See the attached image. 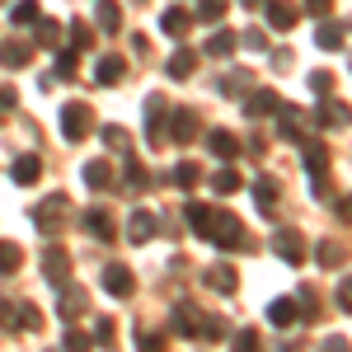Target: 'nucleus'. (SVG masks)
<instances>
[{
	"instance_id": "nucleus-1",
	"label": "nucleus",
	"mask_w": 352,
	"mask_h": 352,
	"mask_svg": "<svg viewBox=\"0 0 352 352\" xmlns=\"http://www.w3.org/2000/svg\"><path fill=\"white\" fill-rule=\"evenodd\" d=\"M184 221H188L202 240H212L217 249H235V244L244 240V235H240V221L230 217V212H212L207 202H188V207H184Z\"/></svg>"
},
{
	"instance_id": "nucleus-2",
	"label": "nucleus",
	"mask_w": 352,
	"mask_h": 352,
	"mask_svg": "<svg viewBox=\"0 0 352 352\" xmlns=\"http://www.w3.org/2000/svg\"><path fill=\"white\" fill-rule=\"evenodd\" d=\"M66 217H71V197H66V192H52V197H43V202L33 207V226H38L43 235H56V230L66 226Z\"/></svg>"
},
{
	"instance_id": "nucleus-3",
	"label": "nucleus",
	"mask_w": 352,
	"mask_h": 352,
	"mask_svg": "<svg viewBox=\"0 0 352 352\" xmlns=\"http://www.w3.org/2000/svg\"><path fill=\"white\" fill-rule=\"evenodd\" d=\"M89 127H94V113H89V104H66L61 109V132H66V141H85L89 136Z\"/></svg>"
},
{
	"instance_id": "nucleus-4",
	"label": "nucleus",
	"mask_w": 352,
	"mask_h": 352,
	"mask_svg": "<svg viewBox=\"0 0 352 352\" xmlns=\"http://www.w3.org/2000/svg\"><path fill=\"white\" fill-rule=\"evenodd\" d=\"M197 127H202V122H197V113L192 109H174L169 113V141H179V146H188V141H197Z\"/></svg>"
},
{
	"instance_id": "nucleus-5",
	"label": "nucleus",
	"mask_w": 352,
	"mask_h": 352,
	"mask_svg": "<svg viewBox=\"0 0 352 352\" xmlns=\"http://www.w3.org/2000/svg\"><path fill=\"white\" fill-rule=\"evenodd\" d=\"M104 287H109V296L127 300V296L136 292V277H132V268H127V263H109V268H104Z\"/></svg>"
},
{
	"instance_id": "nucleus-6",
	"label": "nucleus",
	"mask_w": 352,
	"mask_h": 352,
	"mask_svg": "<svg viewBox=\"0 0 352 352\" xmlns=\"http://www.w3.org/2000/svg\"><path fill=\"white\" fill-rule=\"evenodd\" d=\"M305 169H310V179H315V192L324 197V169H329V146L324 141H310V146H305Z\"/></svg>"
},
{
	"instance_id": "nucleus-7",
	"label": "nucleus",
	"mask_w": 352,
	"mask_h": 352,
	"mask_svg": "<svg viewBox=\"0 0 352 352\" xmlns=\"http://www.w3.org/2000/svg\"><path fill=\"white\" fill-rule=\"evenodd\" d=\"M43 272H47L52 287H66V282H71V254H66V249H47V254H43Z\"/></svg>"
},
{
	"instance_id": "nucleus-8",
	"label": "nucleus",
	"mask_w": 352,
	"mask_h": 352,
	"mask_svg": "<svg viewBox=\"0 0 352 352\" xmlns=\"http://www.w3.org/2000/svg\"><path fill=\"white\" fill-rule=\"evenodd\" d=\"M272 249H277L287 263H305V240H300V230H277V235H272Z\"/></svg>"
},
{
	"instance_id": "nucleus-9",
	"label": "nucleus",
	"mask_w": 352,
	"mask_h": 352,
	"mask_svg": "<svg viewBox=\"0 0 352 352\" xmlns=\"http://www.w3.org/2000/svg\"><path fill=\"white\" fill-rule=\"evenodd\" d=\"M207 151H212L217 160H235V155H240V141H235V132H226V127H212V132H207Z\"/></svg>"
},
{
	"instance_id": "nucleus-10",
	"label": "nucleus",
	"mask_w": 352,
	"mask_h": 352,
	"mask_svg": "<svg viewBox=\"0 0 352 352\" xmlns=\"http://www.w3.org/2000/svg\"><path fill=\"white\" fill-rule=\"evenodd\" d=\"M263 5H268V24L277 28V33L296 28V5H292V0H263Z\"/></svg>"
},
{
	"instance_id": "nucleus-11",
	"label": "nucleus",
	"mask_w": 352,
	"mask_h": 352,
	"mask_svg": "<svg viewBox=\"0 0 352 352\" xmlns=\"http://www.w3.org/2000/svg\"><path fill=\"white\" fill-rule=\"evenodd\" d=\"M28 56H33V43H24V38H10V43H0V61H5L10 71L28 66Z\"/></svg>"
},
{
	"instance_id": "nucleus-12",
	"label": "nucleus",
	"mask_w": 352,
	"mask_h": 352,
	"mask_svg": "<svg viewBox=\"0 0 352 352\" xmlns=\"http://www.w3.org/2000/svg\"><path fill=\"white\" fill-rule=\"evenodd\" d=\"M80 174H85V188H94V192L113 188V164H109V160H89Z\"/></svg>"
},
{
	"instance_id": "nucleus-13",
	"label": "nucleus",
	"mask_w": 352,
	"mask_h": 352,
	"mask_svg": "<svg viewBox=\"0 0 352 352\" xmlns=\"http://www.w3.org/2000/svg\"><path fill=\"white\" fill-rule=\"evenodd\" d=\"M160 28L169 33V38H184V33L192 28V14L184 10V5H169V10L160 14Z\"/></svg>"
},
{
	"instance_id": "nucleus-14",
	"label": "nucleus",
	"mask_w": 352,
	"mask_h": 352,
	"mask_svg": "<svg viewBox=\"0 0 352 352\" xmlns=\"http://www.w3.org/2000/svg\"><path fill=\"white\" fill-rule=\"evenodd\" d=\"M164 113H169V109H164V99H160V94H151V99H146V136H151V141H164V127H160Z\"/></svg>"
},
{
	"instance_id": "nucleus-15",
	"label": "nucleus",
	"mask_w": 352,
	"mask_h": 352,
	"mask_svg": "<svg viewBox=\"0 0 352 352\" xmlns=\"http://www.w3.org/2000/svg\"><path fill=\"white\" fill-rule=\"evenodd\" d=\"M277 104H282V99H277L272 89H254V94L244 99V113H249V118H268V113H277Z\"/></svg>"
},
{
	"instance_id": "nucleus-16",
	"label": "nucleus",
	"mask_w": 352,
	"mask_h": 352,
	"mask_svg": "<svg viewBox=\"0 0 352 352\" xmlns=\"http://www.w3.org/2000/svg\"><path fill=\"white\" fill-rule=\"evenodd\" d=\"M85 230H89L94 240L109 244V240H113V217L104 212V207H89V212H85Z\"/></svg>"
},
{
	"instance_id": "nucleus-17",
	"label": "nucleus",
	"mask_w": 352,
	"mask_h": 352,
	"mask_svg": "<svg viewBox=\"0 0 352 352\" xmlns=\"http://www.w3.org/2000/svg\"><path fill=\"white\" fill-rule=\"evenodd\" d=\"M94 24L118 33V28H122V5H118V0H99V5H94Z\"/></svg>"
},
{
	"instance_id": "nucleus-18",
	"label": "nucleus",
	"mask_w": 352,
	"mask_h": 352,
	"mask_svg": "<svg viewBox=\"0 0 352 352\" xmlns=\"http://www.w3.org/2000/svg\"><path fill=\"white\" fill-rule=\"evenodd\" d=\"M235 47H240V38H235L230 28H217V33L207 38V56H221V61H226V56H235Z\"/></svg>"
},
{
	"instance_id": "nucleus-19",
	"label": "nucleus",
	"mask_w": 352,
	"mask_h": 352,
	"mask_svg": "<svg viewBox=\"0 0 352 352\" xmlns=\"http://www.w3.org/2000/svg\"><path fill=\"white\" fill-rule=\"evenodd\" d=\"M192 66H197V56H192L188 47H179V52L169 56V66H164V76H169V80H188V76H192Z\"/></svg>"
},
{
	"instance_id": "nucleus-20",
	"label": "nucleus",
	"mask_w": 352,
	"mask_h": 352,
	"mask_svg": "<svg viewBox=\"0 0 352 352\" xmlns=\"http://www.w3.org/2000/svg\"><path fill=\"white\" fill-rule=\"evenodd\" d=\"M38 179H43V160H38V155H19V160H14V184H38Z\"/></svg>"
},
{
	"instance_id": "nucleus-21",
	"label": "nucleus",
	"mask_w": 352,
	"mask_h": 352,
	"mask_svg": "<svg viewBox=\"0 0 352 352\" xmlns=\"http://www.w3.org/2000/svg\"><path fill=\"white\" fill-rule=\"evenodd\" d=\"M268 320H272V324H277V329H292V324H296V320H300L296 300H272V305H268Z\"/></svg>"
},
{
	"instance_id": "nucleus-22",
	"label": "nucleus",
	"mask_w": 352,
	"mask_h": 352,
	"mask_svg": "<svg viewBox=\"0 0 352 352\" xmlns=\"http://www.w3.org/2000/svg\"><path fill=\"white\" fill-rule=\"evenodd\" d=\"M122 76H127V66H122V56H104V61L94 66V80H99V85H118Z\"/></svg>"
},
{
	"instance_id": "nucleus-23",
	"label": "nucleus",
	"mask_w": 352,
	"mask_h": 352,
	"mask_svg": "<svg viewBox=\"0 0 352 352\" xmlns=\"http://www.w3.org/2000/svg\"><path fill=\"white\" fill-rule=\"evenodd\" d=\"M315 43H320L324 52H338V47L348 43V28H343V24H320V33H315Z\"/></svg>"
},
{
	"instance_id": "nucleus-24",
	"label": "nucleus",
	"mask_w": 352,
	"mask_h": 352,
	"mask_svg": "<svg viewBox=\"0 0 352 352\" xmlns=\"http://www.w3.org/2000/svg\"><path fill=\"white\" fill-rule=\"evenodd\" d=\"M207 287H212V292H221V296H230V292H235V268H226V263L207 268Z\"/></svg>"
},
{
	"instance_id": "nucleus-25",
	"label": "nucleus",
	"mask_w": 352,
	"mask_h": 352,
	"mask_svg": "<svg viewBox=\"0 0 352 352\" xmlns=\"http://www.w3.org/2000/svg\"><path fill=\"white\" fill-rule=\"evenodd\" d=\"M127 235H132V244H146L151 235H155V217H151L146 207H141V212H132V230H127Z\"/></svg>"
},
{
	"instance_id": "nucleus-26",
	"label": "nucleus",
	"mask_w": 352,
	"mask_h": 352,
	"mask_svg": "<svg viewBox=\"0 0 352 352\" xmlns=\"http://www.w3.org/2000/svg\"><path fill=\"white\" fill-rule=\"evenodd\" d=\"M254 202H258L263 217H272V207H277V184H272V179H258V184H254Z\"/></svg>"
},
{
	"instance_id": "nucleus-27",
	"label": "nucleus",
	"mask_w": 352,
	"mask_h": 352,
	"mask_svg": "<svg viewBox=\"0 0 352 352\" xmlns=\"http://www.w3.org/2000/svg\"><path fill=\"white\" fill-rule=\"evenodd\" d=\"M197 179H202V169H197L192 160H179V164H174V188L188 192V188H197Z\"/></svg>"
},
{
	"instance_id": "nucleus-28",
	"label": "nucleus",
	"mask_w": 352,
	"mask_h": 352,
	"mask_svg": "<svg viewBox=\"0 0 352 352\" xmlns=\"http://www.w3.org/2000/svg\"><path fill=\"white\" fill-rule=\"evenodd\" d=\"M33 43H38V47H56V43H61V24L38 14V33H33Z\"/></svg>"
},
{
	"instance_id": "nucleus-29",
	"label": "nucleus",
	"mask_w": 352,
	"mask_h": 352,
	"mask_svg": "<svg viewBox=\"0 0 352 352\" xmlns=\"http://www.w3.org/2000/svg\"><path fill=\"white\" fill-rule=\"evenodd\" d=\"M315 118H320V127H343V122H348V109H343V104H333V99H324Z\"/></svg>"
},
{
	"instance_id": "nucleus-30",
	"label": "nucleus",
	"mask_w": 352,
	"mask_h": 352,
	"mask_svg": "<svg viewBox=\"0 0 352 352\" xmlns=\"http://www.w3.org/2000/svg\"><path fill=\"white\" fill-rule=\"evenodd\" d=\"M19 263H24V249L10 240H0V272H19Z\"/></svg>"
},
{
	"instance_id": "nucleus-31",
	"label": "nucleus",
	"mask_w": 352,
	"mask_h": 352,
	"mask_svg": "<svg viewBox=\"0 0 352 352\" xmlns=\"http://www.w3.org/2000/svg\"><path fill=\"white\" fill-rule=\"evenodd\" d=\"M212 188H217L221 197H230V192L240 188V174H235V169L226 164V169H217V174H212Z\"/></svg>"
},
{
	"instance_id": "nucleus-32",
	"label": "nucleus",
	"mask_w": 352,
	"mask_h": 352,
	"mask_svg": "<svg viewBox=\"0 0 352 352\" xmlns=\"http://www.w3.org/2000/svg\"><path fill=\"white\" fill-rule=\"evenodd\" d=\"M197 19L202 24H221L226 19V0H197Z\"/></svg>"
},
{
	"instance_id": "nucleus-33",
	"label": "nucleus",
	"mask_w": 352,
	"mask_h": 352,
	"mask_svg": "<svg viewBox=\"0 0 352 352\" xmlns=\"http://www.w3.org/2000/svg\"><path fill=\"white\" fill-rule=\"evenodd\" d=\"M52 80H76V47L56 52V71H52Z\"/></svg>"
},
{
	"instance_id": "nucleus-34",
	"label": "nucleus",
	"mask_w": 352,
	"mask_h": 352,
	"mask_svg": "<svg viewBox=\"0 0 352 352\" xmlns=\"http://www.w3.org/2000/svg\"><path fill=\"white\" fill-rule=\"evenodd\" d=\"M136 348L141 352H164V333H155V329H136Z\"/></svg>"
},
{
	"instance_id": "nucleus-35",
	"label": "nucleus",
	"mask_w": 352,
	"mask_h": 352,
	"mask_svg": "<svg viewBox=\"0 0 352 352\" xmlns=\"http://www.w3.org/2000/svg\"><path fill=\"white\" fill-rule=\"evenodd\" d=\"M85 305H89L85 292H66V296H61V315H66V320H76V315H85Z\"/></svg>"
},
{
	"instance_id": "nucleus-36",
	"label": "nucleus",
	"mask_w": 352,
	"mask_h": 352,
	"mask_svg": "<svg viewBox=\"0 0 352 352\" xmlns=\"http://www.w3.org/2000/svg\"><path fill=\"white\" fill-rule=\"evenodd\" d=\"M104 146H113V151H122V155H132V136L122 132V127H104Z\"/></svg>"
},
{
	"instance_id": "nucleus-37",
	"label": "nucleus",
	"mask_w": 352,
	"mask_h": 352,
	"mask_svg": "<svg viewBox=\"0 0 352 352\" xmlns=\"http://www.w3.org/2000/svg\"><path fill=\"white\" fill-rule=\"evenodd\" d=\"M38 14H43V10H38V0H19V5L10 10V19H14V24H33Z\"/></svg>"
},
{
	"instance_id": "nucleus-38",
	"label": "nucleus",
	"mask_w": 352,
	"mask_h": 352,
	"mask_svg": "<svg viewBox=\"0 0 352 352\" xmlns=\"http://www.w3.org/2000/svg\"><path fill=\"white\" fill-rule=\"evenodd\" d=\"M315 258H320V263H324V268H338V263H343V244L324 240V244H320V254H315Z\"/></svg>"
},
{
	"instance_id": "nucleus-39",
	"label": "nucleus",
	"mask_w": 352,
	"mask_h": 352,
	"mask_svg": "<svg viewBox=\"0 0 352 352\" xmlns=\"http://www.w3.org/2000/svg\"><path fill=\"white\" fill-rule=\"evenodd\" d=\"M71 47H76V52L94 47V33H89V24H76V19H71Z\"/></svg>"
},
{
	"instance_id": "nucleus-40",
	"label": "nucleus",
	"mask_w": 352,
	"mask_h": 352,
	"mask_svg": "<svg viewBox=\"0 0 352 352\" xmlns=\"http://www.w3.org/2000/svg\"><path fill=\"white\" fill-rule=\"evenodd\" d=\"M230 352H258V329H240L235 333V348Z\"/></svg>"
},
{
	"instance_id": "nucleus-41",
	"label": "nucleus",
	"mask_w": 352,
	"mask_h": 352,
	"mask_svg": "<svg viewBox=\"0 0 352 352\" xmlns=\"http://www.w3.org/2000/svg\"><path fill=\"white\" fill-rule=\"evenodd\" d=\"M89 333H80V329H66V352H89Z\"/></svg>"
},
{
	"instance_id": "nucleus-42",
	"label": "nucleus",
	"mask_w": 352,
	"mask_h": 352,
	"mask_svg": "<svg viewBox=\"0 0 352 352\" xmlns=\"http://www.w3.org/2000/svg\"><path fill=\"white\" fill-rule=\"evenodd\" d=\"M127 188H146V169L136 155H127Z\"/></svg>"
},
{
	"instance_id": "nucleus-43",
	"label": "nucleus",
	"mask_w": 352,
	"mask_h": 352,
	"mask_svg": "<svg viewBox=\"0 0 352 352\" xmlns=\"http://www.w3.org/2000/svg\"><path fill=\"white\" fill-rule=\"evenodd\" d=\"M94 343H104V348H113V343H118V333H113V320H94Z\"/></svg>"
},
{
	"instance_id": "nucleus-44",
	"label": "nucleus",
	"mask_w": 352,
	"mask_h": 352,
	"mask_svg": "<svg viewBox=\"0 0 352 352\" xmlns=\"http://www.w3.org/2000/svg\"><path fill=\"white\" fill-rule=\"evenodd\" d=\"M244 85H249V76H244V71H230V76L221 80V94H240Z\"/></svg>"
},
{
	"instance_id": "nucleus-45",
	"label": "nucleus",
	"mask_w": 352,
	"mask_h": 352,
	"mask_svg": "<svg viewBox=\"0 0 352 352\" xmlns=\"http://www.w3.org/2000/svg\"><path fill=\"white\" fill-rule=\"evenodd\" d=\"M310 89H315V94H329V89H333V76H329V71H315V76H310Z\"/></svg>"
},
{
	"instance_id": "nucleus-46",
	"label": "nucleus",
	"mask_w": 352,
	"mask_h": 352,
	"mask_svg": "<svg viewBox=\"0 0 352 352\" xmlns=\"http://www.w3.org/2000/svg\"><path fill=\"white\" fill-rule=\"evenodd\" d=\"M240 43H244V47H254V52H263V47H268V38H263L258 28H249V33H244Z\"/></svg>"
},
{
	"instance_id": "nucleus-47",
	"label": "nucleus",
	"mask_w": 352,
	"mask_h": 352,
	"mask_svg": "<svg viewBox=\"0 0 352 352\" xmlns=\"http://www.w3.org/2000/svg\"><path fill=\"white\" fill-rule=\"evenodd\" d=\"M14 99H19V94H14V89H0V122H5V118H10V113H14Z\"/></svg>"
},
{
	"instance_id": "nucleus-48",
	"label": "nucleus",
	"mask_w": 352,
	"mask_h": 352,
	"mask_svg": "<svg viewBox=\"0 0 352 352\" xmlns=\"http://www.w3.org/2000/svg\"><path fill=\"white\" fill-rule=\"evenodd\" d=\"M305 10H310V14H329V10H333V0H305Z\"/></svg>"
},
{
	"instance_id": "nucleus-49",
	"label": "nucleus",
	"mask_w": 352,
	"mask_h": 352,
	"mask_svg": "<svg viewBox=\"0 0 352 352\" xmlns=\"http://www.w3.org/2000/svg\"><path fill=\"white\" fill-rule=\"evenodd\" d=\"M320 352H348V338H329V343H324Z\"/></svg>"
},
{
	"instance_id": "nucleus-50",
	"label": "nucleus",
	"mask_w": 352,
	"mask_h": 352,
	"mask_svg": "<svg viewBox=\"0 0 352 352\" xmlns=\"http://www.w3.org/2000/svg\"><path fill=\"white\" fill-rule=\"evenodd\" d=\"M240 5H249V10H254V5H263V0H240Z\"/></svg>"
},
{
	"instance_id": "nucleus-51",
	"label": "nucleus",
	"mask_w": 352,
	"mask_h": 352,
	"mask_svg": "<svg viewBox=\"0 0 352 352\" xmlns=\"http://www.w3.org/2000/svg\"><path fill=\"white\" fill-rule=\"evenodd\" d=\"M0 5H5V0H0Z\"/></svg>"
}]
</instances>
